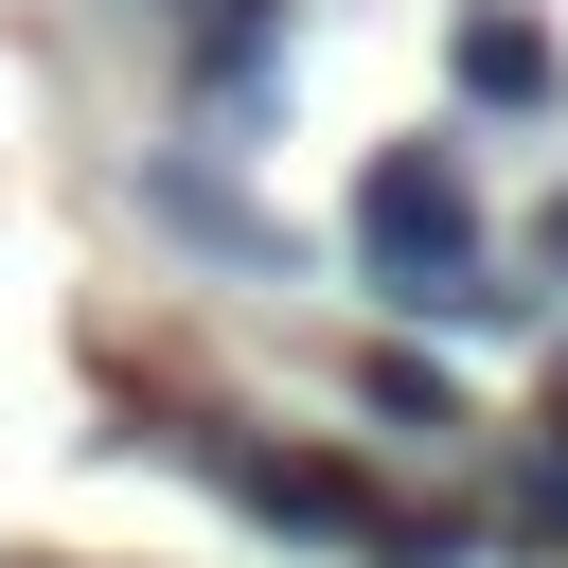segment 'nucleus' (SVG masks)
I'll list each match as a JSON object with an SVG mask.
<instances>
[{
  "mask_svg": "<svg viewBox=\"0 0 568 568\" xmlns=\"http://www.w3.org/2000/svg\"><path fill=\"white\" fill-rule=\"evenodd\" d=\"M178 462H195L231 515H266V532H320V550H373V568H462V515H426V497H390V479H355V462H320V444L195 426Z\"/></svg>",
  "mask_w": 568,
  "mask_h": 568,
  "instance_id": "f257e3e1",
  "label": "nucleus"
},
{
  "mask_svg": "<svg viewBox=\"0 0 568 568\" xmlns=\"http://www.w3.org/2000/svg\"><path fill=\"white\" fill-rule=\"evenodd\" d=\"M355 284H390L408 320H515V284H497L479 195H462L444 142H390V160L355 178Z\"/></svg>",
  "mask_w": 568,
  "mask_h": 568,
  "instance_id": "f03ea898",
  "label": "nucleus"
},
{
  "mask_svg": "<svg viewBox=\"0 0 568 568\" xmlns=\"http://www.w3.org/2000/svg\"><path fill=\"white\" fill-rule=\"evenodd\" d=\"M444 71H462L479 106H550V36H532V18H462V36H444Z\"/></svg>",
  "mask_w": 568,
  "mask_h": 568,
  "instance_id": "7ed1b4c3",
  "label": "nucleus"
},
{
  "mask_svg": "<svg viewBox=\"0 0 568 568\" xmlns=\"http://www.w3.org/2000/svg\"><path fill=\"white\" fill-rule=\"evenodd\" d=\"M355 390H373V426H462V408H444V373H426V355H355Z\"/></svg>",
  "mask_w": 568,
  "mask_h": 568,
  "instance_id": "20e7f679",
  "label": "nucleus"
},
{
  "mask_svg": "<svg viewBox=\"0 0 568 568\" xmlns=\"http://www.w3.org/2000/svg\"><path fill=\"white\" fill-rule=\"evenodd\" d=\"M515 515H532V532H568V462H515Z\"/></svg>",
  "mask_w": 568,
  "mask_h": 568,
  "instance_id": "39448f33",
  "label": "nucleus"
},
{
  "mask_svg": "<svg viewBox=\"0 0 568 568\" xmlns=\"http://www.w3.org/2000/svg\"><path fill=\"white\" fill-rule=\"evenodd\" d=\"M532 248H550V266H568V195H550V213H532Z\"/></svg>",
  "mask_w": 568,
  "mask_h": 568,
  "instance_id": "423d86ee",
  "label": "nucleus"
}]
</instances>
